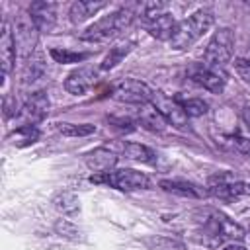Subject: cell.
I'll use <instances>...</instances> for the list:
<instances>
[{
	"label": "cell",
	"instance_id": "cell-1",
	"mask_svg": "<svg viewBox=\"0 0 250 250\" xmlns=\"http://www.w3.org/2000/svg\"><path fill=\"white\" fill-rule=\"evenodd\" d=\"M195 240L205 246H221L225 242L244 240L246 229L229 219L225 213L217 209H203L195 213Z\"/></svg>",
	"mask_w": 250,
	"mask_h": 250
},
{
	"label": "cell",
	"instance_id": "cell-2",
	"mask_svg": "<svg viewBox=\"0 0 250 250\" xmlns=\"http://www.w3.org/2000/svg\"><path fill=\"white\" fill-rule=\"evenodd\" d=\"M215 23V16L211 10H197L193 14H189L188 18H184L182 21H178L176 31L170 39V47L174 51H188L193 43H197L205 31L211 29V25Z\"/></svg>",
	"mask_w": 250,
	"mask_h": 250
},
{
	"label": "cell",
	"instance_id": "cell-3",
	"mask_svg": "<svg viewBox=\"0 0 250 250\" xmlns=\"http://www.w3.org/2000/svg\"><path fill=\"white\" fill-rule=\"evenodd\" d=\"M135 18V12L129 10V8H119V10H113L109 12L107 16H102L98 21H94L92 25H88L82 33H80V39L82 41H90V43H102V41H107L111 37H115L117 33L125 31L131 21Z\"/></svg>",
	"mask_w": 250,
	"mask_h": 250
},
{
	"label": "cell",
	"instance_id": "cell-4",
	"mask_svg": "<svg viewBox=\"0 0 250 250\" xmlns=\"http://www.w3.org/2000/svg\"><path fill=\"white\" fill-rule=\"evenodd\" d=\"M90 182L104 184L119 191H139L150 188V178L145 172L133 170V168H113L105 174H94L90 176Z\"/></svg>",
	"mask_w": 250,
	"mask_h": 250
},
{
	"label": "cell",
	"instance_id": "cell-5",
	"mask_svg": "<svg viewBox=\"0 0 250 250\" xmlns=\"http://www.w3.org/2000/svg\"><path fill=\"white\" fill-rule=\"evenodd\" d=\"M232 53H234V31L230 27H219L207 41V47L203 51V62L225 68V64L230 62Z\"/></svg>",
	"mask_w": 250,
	"mask_h": 250
},
{
	"label": "cell",
	"instance_id": "cell-6",
	"mask_svg": "<svg viewBox=\"0 0 250 250\" xmlns=\"http://www.w3.org/2000/svg\"><path fill=\"white\" fill-rule=\"evenodd\" d=\"M12 35H14V45H16V55L21 59H29L35 51L37 39H39V29L33 23L29 14H20L14 20L12 25Z\"/></svg>",
	"mask_w": 250,
	"mask_h": 250
},
{
	"label": "cell",
	"instance_id": "cell-7",
	"mask_svg": "<svg viewBox=\"0 0 250 250\" xmlns=\"http://www.w3.org/2000/svg\"><path fill=\"white\" fill-rule=\"evenodd\" d=\"M207 195L221 201H238L242 197H250V182L234 180L227 174L213 176L205 188Z\"/></svg>",
	"mask_w": 250,
	"mask_h": 250
},
{
	"label": "cell",
	"instance_id": "cell-8",
	"mask_svg": "<svg viewBox=\"0 0 250 250\" xmlns=\"http://www.w3.org/2000/svg\"><path fill=\"white\" fill-rule=\"evenodd\" d=\"M188 78L191 82H195L197 86L213 92V94H221L229 82V74L225 68L219 66H211L207 62H195L188 68Z\"/></svg>",
	"mask_w": 250,
	"mask_h": 250
},
{
	"label": "cell",
	"instance_id": "cell-9",
	"mask_svg": "<svg viewBox=\"0 0 250 250\" xmlns=\"http://www.w3.org/2000/svg\"><path fill=\"white\" fill-rule=\"evenodd\" d=\"M150 96H152V88L146 86L141 80H135V78L121 80L111 90V98L113 100H117L121 104H131V105L148 104L150 102Z\"/></svg>",
	"mask_w": 250,
	"mask_h": 250
},
{
	"label": "cell",
	"instance_id": "cell-10",
	"mask_svg": "<svg viewBox=\"0 0 250 250\" xmlns=\"http://www.w3.org/2000/svg\"><path fill=\"white\" fill-rule=\"evenodd\" d=\"M150 104L162 113V117L166 119L168 125L176 127V129H184L188 125V115L186 111L182 109L180 105V100H174L170 96H166L164 92H158V90H152V96H150Z\"/></svg>",
	"mask_w": 250,
	"mask_h": 250
},
{
	"label": "cell",
	"instance_id": "cell-11",
	"mask_svg": "<svg viewBox=\"0 0 250 250\" xmlns=\"http://www.w3.org/2000/svg\"><path fill=\"white\" fill-rule=\"evenodd\" d=\"M49 111V96L45 90H37L33 92L25 104L20 107V119H21V125H37L39 121L45 119Z\"/></svg>",
	"mask_w": 250,
	"mask_h": 250
},
{
	"label": "cell",
	"instance_id": "cell-12",
	"mask_svg": "<svg viewBox=\"0 0 250 250\" xmlns=\"http://www.w3.org/2000/svg\"><path fill=\"white\" fill-rule=\"evenodd\" d=\"M98 74H100V68H94V66H78V68H74L66 76L64 90L68 94L82 96V94H86L98 82Z\"/></svg>",
	"mask_w": 250,
	"mask_h": 250
},
{
	"label": "cell",
	"instance_id": "cell-13",
	"mask_svg": "<svg viewBox=\"0 0 250 250\" xmlns=\"http://www.w3.org/2000/svg\"><path fill=\"white\" fill-rule=\"evenodd\" d=\"M27 14L31 16L33 23L37 25L39 33H49L57 23V4L55 2H45V0L31 2Z\"/></svg>",
	"mask_w": 250,
	"mask_h": 250
},
{
	"label": "cell",
	"instance_id": "cell-14",
	"mask_svg": "<svg viewBox=\"0 0 250 250\" xmlns=\"http://www.w3.org/2000/svg\"><path fill=\"white\" fill-rule=\"evenodd\" d=\"M117 158H119V154L113 152L109 146H98L84 154V162L94 174H105V172L113 170L117 164Z\"/></svg>",
	"mask_w": 250,
	"mask_h": 250
},
{
	"label": "cell",
	"instance_id": "cell-15",
	"mask_svg": "<svg viewBox=\"0 0 250 250\" xmlns=\"http://www.w3.org/2000/svg\"><path fill=\"white\" fill-rule=\"evenodd\" d=\"M111 150L117 152L119 156H125V158H129V160H135V162L156 164V152H154L152 148H148L146 145H141V143L119 141V143L111 145Z\"/></svg>",
	"mask_w": 250,
	"mask_h": 250
},
{
	"label": "cell",
	"instance_id": "cell-16",
	"mask_svg": "<svg viewBox=\"0 0 250 250\" xmlns=\"http://www.w3.org/2000/svg\"><path fill=\"white\" fill-rule=\"evenodd\" d=\"M143 25H145V29L148 31L150 37H154V39H158V41H168V43H170V39H172V35H174V31H176L178 21L174 20V16H172L170 12H164V14L156 16V18L145 21Z\"/></svg>",
	"mask_w": 250,
	"mask_h": 250
},
{
	"label": "cell",
	"instance_id": "cell-17",
	"mask_svg": "<svg viewBox=\"0 0 250 250\" xmlns=\"http://www.w3.org/2000/svg\"><path fill=\"white\" fill-rule=\"evenodd\" d=\"M16 45H14V35H12V27L8 21H4L2 25V37H0V62H2V76L6 78L16 62Z\"/></svg>",
	"mask_w": 250,
	"mask_h": 250
},
{
	"label": "cell",
	"instance_id": "cell-18",
	"mask_svg": "<svg viewBox=\"0 0 250 250\" xmlns=\"http://www.w3.org/2000/svg\"><path fill=\"white\" fill-rule=\"evenodd\" d=\"M137 123H139L141 127L152 131V133H162V131L166 129V125H168L166 119L162 117V113H160L150 102L139 105V109H137Z\"/></svg>",
	"mask_w": 250,
	"mask_h": 250
},
{
	"label": "cell",
	"instance_id": "cell-19",
	"mask_svg": "<svg viewBox=\"0 0 250 250\" xmlns=\"http://www.w3.org/2000/svg\"><path fill=\"white\" fill-rule=\"evenodd\" d=\"M164 191L180 195V197H189V199H201L207 195V191L199 186H195L193 182H186V180H160L158 184Z\"/></svg>",
	"mask_w": 250,
	"mask_h": 250
},
{
	"label": "cell",
	"instance_id": "cell-20",
	"mask_svg": "<svg viewBox=\"0 0 250 250\" xmlns=\"http://www.w3.org/2000/svg\"><path fill=\"white\" fill-rule=\"evenodd\" d=\"M105 6H107L105 2H84V0L74 2V4L70 6V10H68L70 21H72V23H82V21H86L88 18L96 16L100 10H104Z\"/></svg>",
	"mask_w": 250,
	"mask_h": 250
},
{
	"label": "cell",
	"instance_id": "cell-21",
	"mask_svg": "<svg viewBox=\"0 0 250 250\" xmlns=\"http://www.w3.org/2000/svg\"><path fill=\"white\" fill-rule=\"evenodd\" d=\"M53 207L64 217H74L80 211V199L74 191L64 189V191H59L53 197Z\"/></svg>",
	"mask_w": 250,
	"mask_h": 250
},
{
	"label": "cell",
	"instance_id": "cell-22",
	"mask_svg": "<svg viewBox=\"0 0 250 250\" xmlns=\"http://www.w3.org/2000/svg\"><path fill=\"white\" fill-rule=\"evenodd\" d=\"M133 47H135V41H123V43L111 47L109 53L104 57V61H102V64H100V72H107V70L115 68V66L133 51Z\"/></svg>",
	"mask_w": 250,
	"mask_h": 250
},
{
	"label": "cell",
	"instance_id": "cell-23",
	"mask_svg": "<svg viewBox=\"0 0 250 250\" xmlns=\"http://www.w3.org/2000/svg\"><path fill=\"white\" fill-rule=\"evenodd\" d=\"M143 244L148 250H186V244L178 238L172 236H160V234H150L143 238Z\"/></svg>",
	"mask_w": 250,
	"mask_h": 250
},
{
	"label": "cell",
	"instance_id": "cell-24",
	"mask_svg": "<svg viewBox=\"0 0 250 250\" xmlns=\"http://www.w3.org/2000/svg\"><path fill=\"white\" fill-rule=\"evenodd\" d=\"M12 139L16 146H29L39 139V129L35 125H20L12 133Z\"/></svg>",
	"mask_w": 250,
	"mask_h": 250
},
{
	"label": "cell",
	"instance_id": "cell-25",
	"mask_svg": "<svg viewBox=\"0 0 250 250\" xmlns=\"http://www.w3.org/2000/svg\"><path fill=\"white\" fill-rule=\"evenodd\" d=\"M57 129L64 137H88L96 133V127L92 123H57Z\"/></svg>",
	"mask_w": 250,
	"mask_h": 250
},
{
	"label": "cell",
	"instance_id": "cell-26",
	"mask_svg": "<svg viewBox=\"0 0 250 250\" xmlns=\"http://www.w3.org/2000/svg\"><path fill=\"white\" fill-rule=\"evenodd\" d=\"M51 57L55 62L61 64H70V62H82L88 59V53H78V51H68V49H51Z\"/></svg>",
	"mask_w": 250,
	"mask_h": 250
},
{
	"label": "cell",
	"instance_id": "cell-27",
	"mask_svg": "<svg viewBox=\"0 0 250 250\" xmlns=\"http://www.w3.org/2000/svg\"><path fill=\"white\" fill-rule=\"evenodd\" d=\"M180 105L182 109L186 111L188 117H199V115H205L209 105L205 100L201 98H188V100H180Z\"/></svg>",
	"mask_w": 250,
	"mask_h": 250
},
{
	"label": "cell",
	"instance_id": "cell-28",
	"mask_svg": "<svg viewBox=\"0 0 250 250\" xmlns=\"http://www.w3.org/2000/svg\"><path fill=\"white\" fill-rule=\"evenodd\" d=\"M227 143H229V146L232 150H236L238 154L250 158V139L248 137H230Z\"/></svg>",
	"mask_w": 250,
	"mask_h": 250
},
{
	"label": "cell",
	"instance_id": "cell-29",
	"mask_svg": "<svg viewBox=\"0 0 250 250\" xmlns=\"http://www.w3.org/2000/svg\"><path fill=\"white\" fill-rule=\"evenodd\" d=\"M55 230L61 234V236H64V238H78V229L72 225V223H68L66 219H59L57 223H55Z\"/></svg>",
	"mask_w": 250,
	"mask_h": 250
},
{
	"label": "cell",
	"instance_id": "cell-30",
	"mask_svg": "<svg viewBox=\"0 0 250 250\" xmlns=\"http://www.w3.org/2000/svg\"><path fill=\"white\" fill-rule=\"evenodd\" d=\"M234 70L246 84H250V59H236L234 61Z\"/></svg>",
	"mask_w": 250,
	"mask_h": 250
},
{
	"label": "cell",
	"instance_id": "cell-31",
	"mask_svg": "<svg viewBox=\"0 0 250 250\" xmlns=\"http://www.w3.org/2000/svg\"><path fill=\"white\" fill-rule=\"evenodd\" d=\"M221 250H248V248L238 244V242H227L225 246H221Z\"/></svg>",
	"mask_w": 250,
	"mask_h": 250
},
{
	"label": "cell",
	"instance_id": "cell-32",
	"mask_svg": "<svg viewBox=\"0 0 250 250\" xmlns=\"http://www.w3.org/2000/svg\"><path fill=\"white\" fill-rule=\"evenodd\" d=\"M244 125H246V129L250 131V109L244 111Z\"/></svg>",
	"mask_w": 250,
	"mask_h": 250
},
{
	"label": "cell",
	"instance_id": "cell-33",
	"mask_svg": "<svg viewBox=\"0 0 250 250\" xmlns=\"http://www.w3.org/2000/svg\"><path fill=\"white\" fill-rule=\"evenodd\" d=\"M246 6H250V0H248V2H246Z\"/></svg>",
	"mask_w": 250,
	"mask_h": 250
},
{
	"label": "cell",
	"instance_id": "cell-34",
	"mask_svg": "<svg viewBox=\"0 0 250 250\" xmlns=\"http://www.w3.org/2000/svg\"><path fill=\"white\" fill-rule=\"evenodd\" d=\"M248 57H250V49H248Z\"/></svg>",
	"mask_w": 250,
	"mask_h": 250
},
{
	"label": "cell",
	"instance_id": "cell-35",
	"mask_svg": "<svg viewBox=\"0 0 250 250\" xmlns=\"http://www.w3.org/2000/svg\"><path fill=\"white\" fill-rule=\"evenodd\" d=\"M248 229H250V225H248Z\"/></svg>",
	"mask_w": 250,
	"mask_h": 250
}]
</instances>
